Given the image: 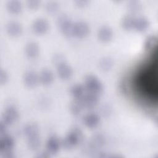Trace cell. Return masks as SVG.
<instances>
[{
  "label": "cell",
  "mask_w": 158,
  "mask_h": 158,
  "mask_svg": "<svg viewBox=\"0 0 158 158\" xmlns=\"http://www.w3.org/2000/svg\"><path fill=\"white\" fill-rule=\"evenodd\" d=\"M83 132L80 127H73L61 142V146L65 149H70L83 140Z\"/></svg>",
  "instance_id": "1"
},
{
  "label": "cell",
  "mask_w": 158,
  "mask_h": 158,
  "mask_svg": "<svg viewBox=\"0 0 158 158\" xmlns=\"http://www.w3.org/2000/svg\"><path fill=\"white\" fill-rule=\"evenodd\" d=\"M85 88L88 93L99 95L103 91V85L94 75H89L85 78Z\"/></svg>",
  "instance_id": "2"
},
{
  "label": "cell",
  "mask_w": 158,
  "mask_h": 158,
  "mask_svg": "<svg viewBox=\"0 0 158 158\" xmlns=\"http://www.w3.org/2000/svg\"><path fill=\"white\" fill-rule=\"evenodd\" d=\"M73 23L70 18L66 15H61L57 19V25L60 33L65 37L72 36V28Z\"/></svg>",
  "instance_id": "3"
},
{
  "label": "cell",
  "mask_w": 158,
  "mask_h": 158,
  "mask_svg": "<svg viewBox=\"0 0 158 158\" xmlns=\"http://www.w3.org/2000/svg\"><path fill=\"white\" fill-rule=\"evenodd\" d=\"M89 26L86 22L78 21L73 25L72 36L77 38H84L89 35Z\"/></svg>",
  "instance_id": "4"
},
{
  "label": "cell",
  "mask_w": 158,
  "mask_h": 158,
  "mask_svg": "<svg viewBox=\"0 0 158 158\" xmlns=\"http://www.w3.org/2000/svg\"><path fill=\"white\" fill-rule=\"evenodd\" d=\"M19 114L17 109L12 106H9L6 108L2 116L1 121L7 126L15 122L19 118Z\"/></svg>",
  "instance_id": "5"
},
{
  "label": "cell",
  "mask_w": 158,
  "mask_h": 158,
  "mask_svg": "<svg viewBox=\"0 0 158 158\" xmlns=\"http://www.w3.org/2000/svg\"><path fill=\"white\" fill-rule=\"evenodd\" d=\"M49 28V24L48 20L43 18L36 19L32 23V31L36 35H43L46 33Z\"/></svg>",
  "instance_id": "6"
},
{
  "label": "cell",
  "mask_w": 158,
  "mask_h": 158,
  "mask_svg": "<svg viewBox=\"0 0 158 158\" xmlns=\"http://www.w3.org/2000/svg\"><path fill=\"white\" fill-rule=\"evenodd\" d=\"M83 108L93 109L98 104L99 98L98 95L91 93L85 94L80 99Z\"/></svg>",
  "instance_id": "7"
},
{
  "label": "cell",
  "mask_w": 158,
  "mask_h": 158,
  "mask_svg": "<svg viewBox=\"0 0 158 158\" xmlns=\"http://www.w3.org/2000/svg\"><path fill=\"white\" fill-rule=\"evenodd\" d=\"M23 81L27 87L30 88H34L40 81L39 76L33 70L27 71L23 76Z\"/></svg>",
  "instance_id": "8"
},
{
  "label": "cell",
  "mask_w": 158,
  "mask_h": 158,
  "mask_svg": "<svg viewBox=\"0 0 158 158\" xmlns=\"http://www.w3.org/2000/svg\"><path fill=\"white\" fill-rule=\"evenodd\" d=\"M57 74L62 80H67L73 75V70L71 66L66 62L57 66Z\"/></svg>",
  "instance_id": "9"
},
{
  "label": "cell",
  "mask_w": 158,
  "mask_h": 158,
  "mask_svg": "<svg viewBox=\"0 0 158 158\" xmlns=\"http://www.w3.org/2000/svg\"><path fill=\"white\" fill-rule=\"evenodd\" d=\"M6 31L9 35L12 37H18L22 33V25L17 21H10L6 25Z\"/></svg>",
  "instance_id": "10"
},
{
  "label": "cell",
  "mask_w": 158,
  "mask_h": 158,
  "mask_svg": "<svg viewBox=\"0 0 158 158\" xmlns=\"http://www.w3.org/2000/svg\"><path fill=\"white\" fill-rule=\"evenodd\" d=\"M98 38L102 43L109 42L113 37V31L109 26H102L98 31Z\"/></svg>",
  "instance_id": "11"
},
{
  "label": "cell",
  "mask_w": 158,
  "mask_h": 158,
  "mask_svg": "<svg viewBox=\"0 0 158 158\" xmlns=\"http://www.w3.org/2000/svg\"><path fill=\"white\" fill-rule=\"evenodd\" d=\"M24 51L27 57L30 59H34L39 55L40 47L36 42L30 41L26 44Z\"/></svg>",
  "instance_id": "12"
},
{
  "label": "cell",
  "mask_w": 158,
  "mask_h": 158,
  "mask_svg": "<svg viewBox=\"0 0 158 158\" xmlns=\"http://www.w3.org/2000/svg\"><path fill=\"white\" fill-rule=\"evenodd\" d=\"M99 122V116L96 113H88L83 118V123L89 128H95L98 125Z\"/></svg>",
  "instance_id": "13"
},
{
  "label": "cell",
  "mask_w": 158,
  "mask_h": 158,
  "mask_svg": "<svg viewBox=\"0 0 158 158\" xmlns=\"http://www.w3.org/2000/svg\"><path fill=\"white\" fill-rule=\"evenodd\" d=\"M15 145L14 138L10 135H4L1 136L0 139V152L12 150Z\"/></svg>",
  "instance_id": "14"
},
{
  "label": "cell",
  "mask_w": 158,
  "mask_h": 158,
  "mask_svg": "<svg viewBox=\"0 0 158 158\" xmlns=\"http://www.w3.org/2000/svg\"><path fill=\"white\" fill-rule=\"evenodd\" d=\"M47 151L51 154H55L58 152L60 146L61 142L57 137L52 136L48 138L46 144Z\"/></svg>",
  "instance_id": "15"
},
{
  "label": "cell",
  "mask_w": 158,
  "mask_h": 158,
  "mask_svg": "<svg viewBox=\"0 0 158 158\" xmlns=\"http://www.w3.org/2000/svg\"><path fill=\"white\" fill-rule=\"evenodd\" d=\"M91 146L94 150L103 146L106 143L105 136L101 133H96L93 135L90 141H89Z\"/></svg>",
  "instance_id": "16"
},
{
  "label": "cell",
  "mask_w": 158,
  "mask_h": 158,
  "mask_svg": "<svg viewBox=\"0 0 158 158\" xmlns=\"http://www.w3.org/2000/svg\"><path fill=\"white\" fill-rule=\"evenodd\" d=\"M40 82L44 86H49L54 80V74L49 69H43L39 75Z\"/></svg>",
  "instance_id": "17"
},
{
  "label": "cell",
  "mask_w": 158,
  "mask_h": 158,
  "mask_svg": "<svg viewBox=\"0 0 158 158\" xmlns=\"http://www.w3.org/2000/svg\"><path fill=\"white\" fill-rule=\"evenodd\" d=\"M22 133L27 138L38 135L39 127L35 123H27L23 127Z\"/></svg>",
  "instance_id": "18"
},
{
  "label": "cell",
  "mask_w": 158,
  "mask_h": 158,
  "mask_svg": "<svg viewBox=\"0 0 158 158\" xmlns=\"http://www.w3.org/2000/svg\"><path fill=\"white\" fill-rule=\"evenodd\" d=\"M149 26V20L144 17H140L138 18H135L133 29H135L138 32H144L148 30Z\"/></svg>",
  "instance_id": "19"
},
{
  "label": "cell",
  "mask_w": 158,
  "mask_h": 158,
  "mask_svg": "<svg viewBox=\"0 0 158 158\" xmlns=\"http://www.w3.org/2000/svg\"><path fill=\"white\" fill-rule=\"evenodd\" d=\"M6 9L11 14H19L22 12V3L17 0H10L6 3Z\"/></svg>",
  "instance_id": "20"
},
{
  "label": "cell",
  "mask_w": 158,
  "mask_h": 158,
  "mask_svg": "<svg viewBox=\"0 0 158 158\" xmlns=\"http://www.w3.org/2000/svg\"><path fill=\"white\" fill-rule=\"evenodd\" d=\"M70 95L76 100H80L85 94V87L80 84H74L70 88Z\"/></svg>",
  "instance_id": "21"
},
{
  "label": "cell",
  "mask_w": 158,
  "mask_h": 158,
  "mask_svg": "<svg viewBox=\"0 0 158 158\" xmlns=\"http://www.w3.org/2000/svg\"><path fill=\"white\" fill-rule=\"evenodd\" d=\"M135 18L132 15L124 16L121 20V26L125 30L128 31L133 28Z\"/></svg>",
  "instance_id": "22"
},
{
  "label": "cell",
  "mask_w": 158,
  "mask_h": 158,
  "mask_svg": "<svg viewBox=\"0 0 158 158\" xmlns=\"http://www.w3.org/2000/svg\"><path fill=\"white\" fill-rule=\"evenodd\" d=\"M83 109V107L80 100L75 99V101L72 102L69 106L70 112L74 116H78L80 115Z\"/></svg>",
  "instance_id": "23"
},
{
  "label": "cell",
  "mask_w": 158,
  "mask_h": 158,
  "mask_svg": "<svg viewBox=\"0 0 158 158\" xmlns=\"http://www.w3.org/2000/svg\"><path fill=\"white\" fill-rule=\"evenodd\" d=\"M113 65V60L109 57H103L99 62V67L103 72H108L111 70Z\"/></svg>",
  "instance_id": "24"
},
{
  "label": "cell",
  "mask_w": 158,
  "mask_h": 158,
  "mask_svg": "<svg viewBox=\"0 0 158 158\" xmlns=\"http://www.w3.org/2000/svg\"><path fill=\"white\" fill-rule=\"evenodd\" d=\"M41 139L39 138L38 135L28 138L27 146L31 151L38 150L41 146Z\"/></svg>",
  "instance_id": "25"
},
{
  "label": "cell",
  "mask_w": 158,
  "mask_h": 158,
  "mask_svg": "<svg viewBox=\"0 0 158 158\" xmlns=\"http://www.w3.org/2000/svg\"><path fill=\"white\" fill-rule=\"evenodd\" d=\"M60 4L56 1H48L45 4L44 9L46 12L49 15L56 14L59 10Z\"/></svg>",
  "instance_id": "26"
},
{
  "label": "cell",
  "mask_w": 158,
  "mask_h": 158,
  "mask_svg": "<svg viewBox=\"0 0 158 158\" xmlns=\"http://www.w3.org/2000/svg\"><path fill=\"white\" fill-rule=\"evenodd\" d=\"M157 38L156 35H151L148 36L144 43V48L146 51H150L153 49L157 44Z\"/></svg>",
  "instance_id": "27"
},
{
  "label": "cell",
  "mask_w": 158,
  "mask_h": 158,
  "mask_svg": "<svg viewBox=\"0 0 158 158\" xmlns=\"http://www.w3.org/2000/svg\"><path fill=\"white\" fill-rule=\"evenodd\" d=\"M127 9L131 14L139 12L142 9V4L138 1H130L127 3Z\"/></svg>",
  "instance_id": "28"
},
{
  "label": "cell",
  "mask_w": 158,
  "mask_h": 158,
  "mask_svg": "<svg viewBox=\"0 0 158 158\" xmlns=\"http://www.w3.org/2000/svg\"><path fill=\"white\" fill-rule=\"evenodd\" d=\"M41 4V2L38 0H28L26 2V5L27 7L31 10H35L38 9Z\"/></svg>",
  "instance_id": "29"
},
{
  "label": "cell",
  "mask_w": 158,
  "mask_h": 158,
  "mask_svg": "<svg viewBox=\"0 0 158 158\" xmlns=\"http://www.w3.org/2000/svg\"><path fill=\"white\" fill-rule=\"evenodd\" d=\"M52 62L53 64L57 66H58L59 65L65 62V57L64 56L60 54H57L54 55L52 59Z\"/></svg>",
  "instance_id": "30"
},
{
  "label": "cell",
  "mask_w": 158,
  "mask_h": 158,
  "mask_svg": "<svg viewBox=\"0 0 158 158\" xmlns=\"http://www.w3.org/2000/svg\"><path fill=\"white\" fill-rule=\"evenodd\" d=\"M9 79V76L6 70L1 69L0 71V83L4 85L7 83Z\"/></svg>",
  "instance_id": "31"
},
{
  "label": "cell",
  "mask_w": 158,
  "mask_h": 158,
  "mask_svg": "<svg viewBox=\"0 0 158 158\" xmlns=\"http://www.w3.org/2000/svg\"><path fill=\"white\" fill-rule=\"evenodd\" d=\"M1 155L2 158H14V154L12 152V150L1 152Z\"/></svg>",
  "instance_id": "32"
},
{
  "label": "cell",
  "mask_w": 158,
  "mask_h": 158,
  "mask_svg": "<svg viewBox=\"0 0 158 158\" xmlns=\"http://www.w3.org/2000/svg\"><path fill=\"white\" fill-rule=\"evenodd\" d=\"M7 125H6L4 122H2V121L1 122V123H0V135H1V136L6 135V131H7Z\"/></svg>",
  "instance_id": "33"
},
{
  "label": "cell",
  "mask_w": 158,
  "mask_h": 158,
  "mask_svg": "<svg viewBox=\"0 0 158 158\" xmlns=\"http://www.w3.org/2000/svg\"><path fill=\"white\" fill-rule=\"evenodd\" d=\"M75 4H76V6H77L79 7H84L88 5V1H83V0L77 1H75Z\"/></svg>",
  "instance_id": "34"
},
{
  "label": "cell",
  "mask_w": 158,
  "mask_h": 158,
  "mask_svg": "<svg viewBox=\"0 0 158 158\" xmlns=\"http://www.w3.org/2000/svg\"><path fill=\"white\" fill-rule=\"evenodd\" d=\"M49 152L47 151V152L46 151H42V152H40L38 155H37V157L38 158H47V157H49L50 156L49 155Z\"/></svg>",
  "instance_id": "35"
},
{
  "label": "cell",
  "mask_w": 158,
  "mask_h": 158,
  "mask_svg": "<svg viewBox=\"0 0 158 158\" xmlns=\"http://www.w3.org/2000/svg\"><path fill=\"white\" fill-rule=\"evenodd\" d=\"M120 91L122 93H127V85H126V83L123 81L121 82L120 83Z\"/></svg>",
  "instance_id": "36"
}]
</instances>
